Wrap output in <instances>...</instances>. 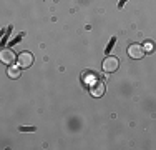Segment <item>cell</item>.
Returning a JSON list of instances; mask_svg holds the SVG:
<instances>
[{
  "instance_id": "ba28073f",
  "label": "cell",
  "mask_w": 156,
  "mask_h": 150,
  "mask_svg": "<svg viewBox=\"0 0 156 150\" xmlns=\"http://www.w3.org/2000/svg\"><path fill=\"white\" fill-rule=\"evenodd\" d=\"M115 42H116V37H113V39L110 40L108 47H106V54H110V52H111V48H113V45H115Z\"/></svg>"
},
{
  "instance_id": "8992f818",
  "label": "cell",
  "mask_w": 156,
  "mask_h": 150,
  "mask_svg": "<svg viewBox=\"0 0 156 150\" xmlns=\"http://www.w3.org/2000/svg\"><path fill=\"white\" fill-rule=\"evenodd\" d=\"M90 93L93 97H101L103 93H105V85H103V82H96L95 85H91L90 87Z\"/></svg>"
},
{
  "instance_id": "52a82bcc",
  "label": "cell",
  "mask_w": 156,
  "mask_h": 150,
  "mask_svg": "<svg viewBox=\"0 0 156 150\" xmlns=\"http://www.w3.org/2000/svg\"><path fill=\"white\" fill-rule=\"evenodd\" d=\"M20 73H22V67L20 65H17V67L15 65H10L9 70H7V75H9L10 78H13V80L20 77Z\"/></svg>"
},
{
  "instance_id": "7a4b0ae2",
  "label": "cell",
  "mask_w": 156,
  "mask_h": 150,
  "mask_svg": "<svg viewBox=\"0 0 156 150\" xmlns=\"http://www.w3.org/2000/svg\"><path fill=\"white\" fill-rule=\"evenodd\" d=\"M128 55H129L131 58H135V60L143 58V55H144L143 45H140V43H131V45L128 47Z\"/></svg>"
},
{
  "instance_id": "9c48e42d",
  "label": "cell",
  "mask_w": 156,
  "mask_h": 150,
  "mask_svg": "<svg viewBox=\"0 0 156 150\" xmlns=\"http://www.w3.org/2000/svg\"><path fill=\"white\" fill-rule=\"evenodd\" d=\"M144 52H153V48H154V45L153 43H151V42H146V43H144Z\"/></svg>"
},
{
  "instance_id": "5b68a950",
  "label": "cell",
  "mask_w": 156,
  "mask_h": 150,
  "mask_svg": "<svg viewBox=\"0 0 156 150\" xmlns=\"http://www.w3.org/2000/svg\"><path fill=\"white\" fill-rule=\"evenodd\" d=\"M0 60H2L5 65H12V63L17 60V57H15V54H13L10 48H3V50L0 52Z\"/></svg>"
},
{
  "instance_id": "6da1fadb",
  "label": "cell",
  "mask_w": 156,
  "mask_h": 150,
  "mask_svg": "<svg viewBox=\"0 0 156 150\" xmlns=\"http://www.w3.org/2000/svg\"><path fill=\"white\" fill-rule=\"evenodd\" d=\"M118 65H120V60H118L116 57H111V55H108L105 60H103V70L105 72H116V69H118Z\"/></svg>"
},
{
  "instance_id": "277c9868",
  "label": "cell",
  "mask_w": 156,
  "mask_h": 150,
  "mask_svg": "<svg viewBox=\"0 0 156 150\" xmlns=\"http://www.w3.org/2000/svg\"><path fill=\"white\" fill-rule=\"evenodd\" d=\"M81 80H83L85 87L90 88L91 85H95L96 82L100 80V78H98V75H96L95 72H91V70H90V72H83V75H81Z\"/></svg>"
},
{
  "instance_id": "30bf717a",
  "label": "cell",
  "mask_w": 156,
  "mask_h": 150,
  "mask_svg": "<svg viewBox=\"0 0 156 150\" xmlns=\"http://www.w3.org/2000/svg\"><path fill=\"white\" fill-rule=\"evenodd\" d=\"M22 132H33L35 130V127H20Z\"/></svg>"
},
{
  "instance_id": "3957f363",
  "label": "cell",
  "mask_w": 156,
  "mask_h": 150,
  "mask_svg": "<svg viewBox=\"0 0 156 150\" xmlns=\"http://www.w3.org/2000/svg\"><path fill=\"white\" fill-rule=\"evenodd\" d=\"M17 62H18V65H20V67L28 69V67H32V63H33V55L30 54V52H22V54L18 55Z\"/></svg>"
},
{
  "instance_id": "8fae6325",
  "label": "cell",
  "mask_w": 156,
  "mask_h": 150,
  "mask_svg": "<svg viewBox=\"0 0 156 150\" xmlns=\"http://www.w3.org/2000/svg\"><path fill=\"white\" fill-rule=\"evenodd\" d=\"M125 2H126V0H120V5H118V7H120V9H121V7L125 5Z\"/></svg>"
}]
</instances>
